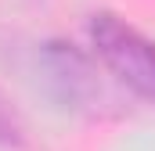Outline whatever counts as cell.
Instances as JSON below:
<instances>
[{
  "label": "cell",
  "instance_id": "cell-1",
  "mask_svg": "<svg viewBox=\"0 0 155 151\" xmlns=\"http://www.w3.org/2000/svg\"><path fill=\"white\" fill-rule=\"evenodd\" d=\"M90 43L108 72L126 83L137 97L155 104V43L141 36L134 25H126L116 14H94L90 18Z\"/></svg>",
  "mask_w": 155,
  "mask_h": 151
},
{
  "label": "cell",
  "instance_id": "cell-2",
  "mask_svg": "<svg viewBox=\"0 0 155 151\" xmlns=\"http://www.w3.org/2000/svg\"><path fill=\"white\" fill-rule=\"evenodd\" d=\"M22 133H25V126H22L18 112H15L11 101L0 94V144H22Z\"/></svg>",
  "mask_w": 155,
  "mask_h": 151
}]
</instances>
